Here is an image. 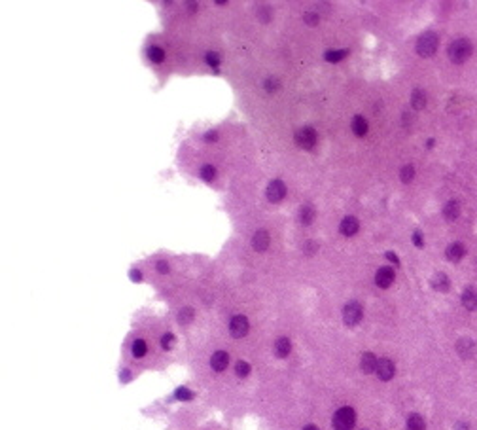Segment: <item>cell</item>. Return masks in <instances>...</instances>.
<instances>
[{"label": "cell", "mask_w": 477, "mask_h": 430, "mask_svg": "<svg viewBox=\"0 0 477 430\" xmlns=\"http://www.w3.org/2000/svg\"><path fill=\"white\" fill-rule=\"evenodd\" d=\"M227 364H229V356H227V353H224V351H216L214 355H212L210 358V366L214 371H224L225 368H227Z\"/></svg>", "instance_id": "cell-12"}, {"label": "cell", "mask_w": 477, "mask_h": 430, "mask_svg": "<svg viewBox=\"0 0 477 430\" xmlns=\"http://www.w3.org/2000/svg\"><path fill=\"white\" fill-rule=\"evenodd\" d=\"M229 332L233 337H245L248 334V318L243 315L233 316L229 322Z\"/></svg>", "instance_id": "cell-6"}, {"label": "cell", "mask_w": 477, "mask_h": 430, "mask_svg": "<svg viewBox=\"0 0 477 430\" xmlns=\"http://www.w3.org/2000/svg\"><path fill=\"white\" fill-rule=\"evenodd\" d=\"M411 121H413V118H411L409 114H404V123H405V125H407V123H411Z\"/></svg>", "instance_id": "cell-43"}, {"label": "cell", "mask_w": 477, "mask_h": 430, "mask_svg": "<svg viewBox=\"0 0 477 430\" xmlns=\"http://www.w3.org/2000/svg\"><path fill=\"white\" fill-rule=\"evenodd\" d=\"M392 281H394V271H392L390 267H381L377 271V275H375V282H377V286H381V288H388L392 284Z\"/></svg>", "instance_id": "cell-11"}, {"label": "cell", "mask_w": 477, "mask_h": 430, "mask_svg": "<svg viewBox=\"0 0 477 430\" xmlns=\"http://www.w3.org/2000/svg\"><path fill=\"white\" fill-rule=\"evenodd\" d=\"M269 243H271V239H269V233L267 231H256L254 233V237H252V247H254V250H258V252H263V250H267V247H269Z\"/></svg>", "instance_id": "cell-10"}, {"label": "cell", "mask_w": 477, "mask_h": 430, "mask_svg": "<svg viewBox=\"0 0 477 430\" xmlns=\"http://www.w3.org/2000/svg\"><path fill=\"white\" fill-rule=\"evenodd\" d=\"M290 351H292V343L288 337L277 339V343H275V355H277L278 358H286V356L290 355Z\"/></svg>", "instance_id": "cell-15"}, {"label": "cell", "mask_w": 477, "mask_h": 430, "mask_svg": "<svg viewBox=\"0 0 477 430\" xmlns=\"http://www.w3.org/2000/svg\"><path fill=\"white\" fill-rule=\"evenodd\" d=\"M413 243H415L417 247H422V235H420L418 231H415V233H413Z\"/></svg>", "instance_id": "cell-39"}, {"label": "cell", "mask_w": 477, "mask_h": 430, "mask_svg": "<svg viewBox=\"0 0 477 430\" xmlns=\"http://www.w3.org/2000/svg\"><path fill=\"white\" fill-rule=\"evenodd\" d=\"M411 104H413L415 110H422L426 106V93L420 91V89H415L413 95H411Z\"/></svg>", "instance_id": "cell-21"}, {"label": "cell", "mask_w": 477, "mask_h": 430, "mask_svg": "<svg viewBox=\"0 0 477 430\" xmlns=\"http://www.w3.org/2000/svg\"><path fill=\"white\" fill-rule=\"evenodd\" d=\"M437 49V34L424 33L417 42V53L422 57H432Z\"/></svg>", "instance_id": "cell-3"}, {"label": "cell", "mask_w": 477, "mask_h": 430, "mask_svg": "<svg viewBox=\"0 0 477 430\" xmlns=\"http://www.w3.org/2000/svg\"><path fill=\"white\" fill-rule=\"evenodd\" d=\"M199 175H201V178L206 182H210L216 178V169L212 167V165H203L201 167V171H199Z\"/></svg>", "instance_id": "cell-26"}, {"label": "cell", "mask_w": 477, "mask_h": 430, "mask_svg": "<svg viewBox=\"0 0 477 430\" xmlns=\"http://www.w3.org/2000/svg\"><path fill=\"white\" fill-rule=\"evenodd\" d=\"M407 430H426V424H424V419L418 413H413L407 419Z\"/></svg>", "instance_id": "cell-23"}, {"label": "cell", "mask_w": 477, "mask_h": 430, "mask_svg": "<svg viewBox=\"0 0 477 430\" xmlns=\"http://www.w3.org/2000/svg\"><path fill=\"white\" fill-rule=\"evenodd\" d=\"M386 258H388L390 262H394V263H396V265H400V258H398V256L394 254V252H386Z\"/></svg>", "instance_id": "cell-41"}, {"label": "cell", "mask_w": 477, "mask_h": 430, "mask_svg": "<svg viewBox=\"0 0 477 430\" xmlns=\"http://www.w3.org/2000/svg\"><path fill=\"white\" fill-rule=\"evenodd\" d=\"M161 345H163V349L169 351L174 345V336L172 334H165V336L161 337Z\"/></svg>", "instance_id": "cell-32"}, {"label": "cell", "mask_w": 477, "mask_h": 430, "mask_svg": "<svg viewBox=\"0 0 477 430\" xmlns=\"http://www.w3.org/2000/svg\"><path fill=\"white\" fill-rule=\"evenodd\" d=\"M303 21L307 23V25H311L312 27V25H316L318 23V14H311V12H309V14L303 15Z\"/></svg>", "instance_id": "cell-36"}, {"label": "cell", "mask_w": 477, "mask_h": 430, "mask_svg": "<svg viewBox=\"0 0 477 430\" xmlns=\"http://www.w3.org/2000/svg\"><path fill=\"white\" fill-rule=\"evenodd\" d=\"M470 55H471V44L466 38H457L455 42L449 44V59L453 63L460 65V63L470 59Z\"/></svg>", "instance_id": "cell-1"}, {"label": "cell", "mask_w": 477, "mask_h": 430, "mask_svg": "<svg viewBox=\"0 0 477 430\" xmlns=\"http://www.w3.org/2000/svg\"><path fill=\"white\" fill-rule=\"evenodd\" d=\"M354 423H356V413L349 406L339 408L333 415V428L335 430H352Z\"/></svg>", "instance_id": "cell-2"}, {"label": "cell", "mask_w": 477, "mask_h": 430, "mask_svg": "<svg viewBox=\"0 0 477 430\" xmlns=\"http://www.w3.org/2000/svg\"><path fill=\"white\" fill-rule=\"evenodd\" d=\"M176 398H178V400H192L193 392H190L188 389H184V387H182V389L176 390Z\"/></svg>", "instance_id": "cell-33"}, {"label": "cell", "mask_w": 477, "mask_h": 430, "mask_svg": "<svg viewBox=\"0 0 477 430\" xmlns=\"http://www.w3.org/2000/svg\"><path fill=\"white\" fill-rule=\"evenodd\" d=\"M206 65L212 68H218L220 67V55L216 51H208L206 53Z\"/></svg>", "instance_id": "cell-30"}, {"label": "cell", "mask_w": 477, "mask_h": 430, "mask_svg": "<svg viewBox=\"0 0 477 430\" xmlns=\"http://www.w3.org/2000/svg\"><path fill=\"white\" fill-rule=\"evenodd\" d=\"M296 144L303 150H311L316 144V133L312 127H301L296 131Z\"/></svg>", "instance_id": "cell-5"}, {"label": "cell", "mask_w": 477, "mask_h": 430, "mask_svg": "<svg viewBox=\"0 0 477 430\" xmlns=\"http://www.w3.org/2000/svg\"><path fill=\"white\" fill-rule=\"evenodd\" d=\"M457 353L462 356V358H471V356L475 355V343L471 341L470 337H462V339H458Z\"/></svg>", "instance_id": "cell-9"}, {"label": "cell", "mask_w": 477, "mask_h": 430, "mask_svg": "<svg viewBox=\"0 0 477 430\" xmlns=\"http://www.w3.org/2000/svg\"><path fill=\"white\" fill-rule=\"evenodd\" d=\"M277 88H278V82L277 80H271V78H269V80H265V89H267L269 93H271V91H275Z\"/></svg>", "instance_id": "cell-37"}, {"label": "cell", "mask_w": 477, "mask_h": 430, "mask_svg": "<svg viewBox=\"0 0 477 430\" xmlns=\"http://www.w3.org/2000/svg\"><path fill=\"white\" fill-rule=\"evenodd\" d=\"M339 231L347 237L354 235V233L358 231V220L354 218V216H347V218H343V220H341V226H339Z\"/></svg>", "instance_id": "cell-14"}, {"label": "cell", "mask_w": 477, "mask_h": 430, "mask_svg": "<svg viewBox=\"0 0 477 430\" xmlns=\"http://www.w3.org/2000/svg\"><path fill=\"white\" fill-rule=\"evenodd\" d=\"M351 127H352V131H354L356 137H364V135L367 133V121H365L364 116H354V118H352Z\"/></svg>", "instance_id": "cell-17"}, {"label": "cell", "mask_w": 477, "mask_h": 430, "mask_svg": "<svg viewBox=\"0 0 477 430\" xmlns=\"http://www.w3.org/2000/svg\"><path fill=\"white\" fill-rule=\"evenodd\" d=\"M131 279H132V281H140V279H142L140 271H135V269H132V271H131Z\"/></svg>", "instance_id": "cell-42"}, {"label": "cell", "mask_w": 477, "mask_h": 430, "mask_svg": "<svg viewBox=\"0 0 477 430\" xmlns=\"http://www.w3.org/2000/svg\"><path fill=\"white\" fill-rule=\"evenodd\" d=\"M258 17L263 21V23H267V21H269V17H271V15H269V8H267V6H259L258 8Z\"/></svg>", "instance_id": "cell-34"}, {"label": "cell", "mask_w": 477, "mask_h": 430, "mask_svg": "<svg viewBox=\"0 0 477 430\" xmlns=\"http://www.w3.org/2000/svg\"><path fill=\"white\" fill-rule=\"evenodd\" d=\"M192 318H193V309H190V307H186V309H182V311H180L178 320H180V322H182V324L192 322Z\"/></svg>", "instance_id": "cell-31"}, {"label": "cell", "mask_w": 477, "mask_h": 430, "mask_svg": "<svg viewBox=\"0 0 477 430\" xmlns=\"http://www.w3.org/2000/svg\"><path fill=\"white\" fill-rule=\"evenodd\" d=\"M314 208L311 207V205H303V207L299 208V222L303 224V226H309V224H312V220H314Z\"/></svg>", "instance_id": "cell-19"}, {"label": "cell", "mask_w": 477, "mask_h": 430, "mask_svg": "<svg viewBox=\"0 0 477 430\" xmlns=\"http://www.w3.org/2000/svg\"><path fill=\"white\" fill-rule=\"evenodd\" d=\"M375 373L379 375L381 381H390L392 377H394V373H396V366H394V362L388 360V358H381L377 364V371H375Z\"/></svg>", "instance_id": "cell-7"}, {"label": "cell", "mask_w": 477, "mask_h": 430, "mask_svg": "<svg viewBox=\"0 0 477 430\" xmlns=\"http://www.w3.org/2000/svg\"><path fill=\"white\" fill-rule=\"evenodd\" d=\"M364 316V309L358 302H349L343 309V320L347 326H356Z\"/></svg>", "instance_id": "cell-4"}, {"label": "cell", "mask_w": 477, "mask_h": 430, "mask_svg": "<svg viewBox=\"0 0 477 430\" xmlns=\"http://www.w3.org/2000/svg\"><path fill=\"white\" fill-rule=\"evenodd\" d=\"M303 430H318L314 424H307V426H303Z\"/></svg>", "instance_id": "cell-44"}, {"label": "cell", "mask_w": 477, "mask_h": 430, "mask_svg": "<svg viewBox=\"0 0 477 430\" xmlns=\"http://www.w3.org/2000/svg\"><path fill=\"white\" fill-rule=\"evenodd\" d=\"M284 195H286V186H284V182L273 180L271 184L267 186V199H269L271 203L282 201V199H284Z\"/></svg>", "instance_id": "cell-8"}, {"label": "cell", "mask_w": 477, "mask_h": 430, "mask_svg": "<svg viewBox=\"0 0 477 430\" xmlns=\"http://www.w3.org/2000/svg\"><path fill=\"white\" fill-rule=\"evenodd\" d=\"M216 139H218V133H216V131H208V133L205 135L206 142H212V141H216Z\"/></svg>", "instance_id": "cell-38"}, {"label": "cell", "mask_w": 477, "mask_h": 430, "mask_svg": "<svg viewBox=\"0 0 477 430\" xmlns=\"http://www.w3.org/2000/svg\"><path fill=\"white\" fill-rule=\"evenodd\" d=\"M400 176H402V182H405V184H409L413 178H415V167L413 165H405L404 169H402V173H400Z\"/></svg>", "instance_id": "cell-28"}, {"label": "cell", "mask_w": 477, "mask_h": 430, "mask_svg": "<svg viewBox=\"0 0 477 430\" xmlns=\"http://www.w3.org/2000/svg\"><path fill=\"white\" fill-rule=\"evenodd\" d=\"M432 286L439 290V292H447L449 290V279H447V275L445 273H436L434 279H432Z\"/></svg>", "instance_id": "cell-20"}, {"label": "cell", "mask_w": 477, "mask_h": 430, "mask_svg": "<svg viewBox=\"0 0 477 430\" xmlns=\"http://www.w3.org/2000/svg\"><path fill=\"white\" fill-rule=\"evenodd\" d=\"M146 351H148V347H146V343L142 341V339H137V341L132 343V356L142 358V356L146 355Z\"/></svg>", "instance_id": "cell-27"}, {"label": "cell", "mask_w": 477, "mask_h": 430, "mask_svg": "<svg viewBox=\"0 0 477 430\" xmlns=\"http://www.w3.org/2000/svg\"><path fill=\"white\" fill-rule=\"evenodd\" d=\"M148 57H150L152 63H163V59H165V51H163L161 47L153 46V47L148 49Z\"/></svg>", "instance_id": "cell-24"}, {"label": "cell", "mask_w": 477, "mask_h": 430, "mask_svg": "<svg viewBox=\"0 0 477 430\" xmlns=\"http://www.w3.org/2000/svg\"><path fill=\"white\" fill-rule=\"evenodd\" d=\"M303 250L305 254H314V250H318V245L314 241H307L303 245Z\"/></svg>", "instance_id": "cell-35"}, {"label": "cell", "mask_w": 477, "mask_h": 430, "mask_svg": "<svg viewBox=\"0 0 477 430\" xmlns=\"http://www.w3.org/2000/svg\"><path fill=\"white\" fill-rule=\"evenodd\" d=\"M462 305L466 307V309H470V311H475L477 309V290L468 288L466 292H464V294H462Z\"/></svg>", "instance_id": "cell-16"}, {"label": "cell", "mask_w": 477, "mask_h": 430, "mask_svg": "<svg viewBox=\"0 0 477 430\" xmlns=\"http://www.w3.org/2000/svg\"><path fill=\"white\" fill-rule=\"evenodd\" d=\"M235 371H237L238 377H246L248 373H250V364L243 362V360H238L237 366H235Z\"/></svg>", "instance_id": "cell-29"}, {"label": "cell", "mask_w": 477, "mask_h": 430, "mask_svg": "<svg viewBox=\"0 0 477 430\" xmlns=\"http://www.w3.org/2000/svg\"><path fill=\"white\" fill-rule=\"evenodd\" d=\"M377 364H379V360L373 353H364V355H362L360 368H362L364 373H373V371H377Z\"/></svg>", "instance_id": "cell-13"}, {"label": "cell", "mask_w": 477, "mask_h": 430, "mask_svg": "<svg viewBox=\"0 0 477 430\" xmlns=\"http://www.w3.org/2000/svg\"><path fill=\"white\" fill-rule=\"evenodd\" d=\"M464 247L460 245V243H453V245H449L447 247V258H449L450 262H458V260H462V256H464Z\"/></svg>", "instance_id": "cell-18"}, {"label": "cell", "mask_w": 477, "mask_h": 430, "mask_svg": "<svg viewBox=\"0 0 477 430\" xmlns=\"http://www.w3.org/2000/svg\"><path fill=\"white\" fill-rule=\"evenodd\" d=\"M157 271H159V273H167V271H169V263H167V262H157Z\"/></svg>", "instance_id": "cell-40"}, {"label": "cell", "mask_w": 477, "mask_h": 430, "mask_svg": "<svg viewBox=\"0 0 477 430\" xmlns=\"http://www.w3.org/2000/svg\"><path fill=\"white\" fill-rule=\"evenodd\" d=\"M458 214H460V207H458L457 201H449L443 207V216L447 220H457Z\"/></svg>", "instance_id": "cell-22"}, {"label": "cell", "mask_w": 477, "mask_h": 430, "mask_svg": "<svg viewBox=\"0 0 477 430\" xmlns=\"http://www.w3.org/2000/svg\"><path fill=\"white\" fill-rule=\"evenodd\" d=\"M347 55H349V51H347V49H335V51H333V49H330V51H326L324 57H326V61L335 63V61H341L343 57H347Z\"/></svg>", "instance_id": "cell-25"}]
</instances>
